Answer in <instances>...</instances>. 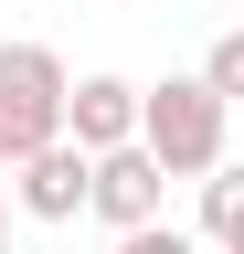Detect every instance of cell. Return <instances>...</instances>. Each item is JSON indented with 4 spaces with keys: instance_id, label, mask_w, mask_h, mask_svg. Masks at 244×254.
I'll return each instance as SVG.
<instances>
[{
    "instance_id": "ba28073f",
    "label": "cell",
    "mask_w": 244,
    "mask_h": 254,
    "mask_svg": "<svg viewBox=\"0 0 244 254\" xmlns=\"http://www.w3.org/2000/svg\"><path fill=\"white\" fill-rule=\"evenodd\" d=\"M117 254H202V244H191V233L160 212V222H138V233H117Z\"/></svg>"
},
{
    "instance_id": "3957f363",
    "label": "cell",
    "mask_w": 244,
    "mask_h": 254,
    "mask_svg": "<svg viewBox=\"0 0 244 254\" xmlns=\"http://www.w3.org/2000/svg\"><path fill=\"white\" fill-rule=\"evenodd\" d=\"M138 138V85L128 74H64V148L75 159H106Z\"/></svg>"
},
{
    "instance_id": "277c9868",
    "label": "cell",
    "mask_w": 244,
    "mask_h": 254,
    "mask_svg": "<svg viewBox=\"0 0 244 254\" xmlns=\"http://www.w3.org/2000/svg\"><path fill=\"white\" fill-rule=\"evenodd\" d=\"M170 201V180L149 170L138 148H106V159H85V212L106 222V233H138V222H160Z\"/></svg>"
},
{
    "instance_id": "8992f818",
    "label": "cell",
    "mask_w": 244,
    "mask_h": 254,
    "mask_svg": "<svg viewBox=\"0 0 244 254\" xmlns=\"http://www.w3.org/2000/svg\"><path fill=\"white\" fill-rule=\"evenodd\" d=\"M202 254H234L244 244V170L223 159V170H202V233H191Z\"/></svg>"
},
{
    "instance_id": "52a82bcc",
    "label": "cell",
    "mask_w": 244,
    "mask_h": 254,
    "mask_svg": "<svg viewBox=\"0 0 244 254\" xmlns=\"http://www.w3.org/2000/svg\"><path fill=\"white\" fill-rule=\"evenodd\" d=\"M191 85L234 117V95H244V32H212V53H202V74H191Z\"/></svg>"
},
{
    "instance_id": "7a4b0ae2",
    "label": "cell",
    "mask_w": 244,
    "mask_h": 254,
    "mask_svg": "<svg viewBox=\"0 0 244 254\" xmlns=\"http://www.w3.org/2000/svg\"><path fill=\"white\" fill-rule=\"evenodd\" d=\"M64 138V53L53 43H0V148L32 159Z\"/></svg>"
},
{
    "instance_id": "5b68a950",
    "label": "cell",
    "mask_w": 244,
    "mask_h": 254,
    "mask_svg": "<svg viewBox=\"0 0 244 254\" xmlns=\"http://www.w3.org/2000/svg\"><path fill=\"white\" fill-rule=\"evenodd\" d=\"M11 212H32V222H75L85 212V159L53 138L32 159H11Z\"/></svg>"
},
{
    "instance_id": "30bf717a",
    "label": "cell",
    "mask_w": 244,
    "mask_h": 254,
    "mask_svg": "<svg viewBox=\"0 0 244 254\" xmlns=\"http://www.w3.org/2000/svg\"><path fill=\"white\" fill-rule=\"evenodd\" d=\"M0 170H11V148H0Z\"/></svg>"
},
{
    "instance_id": "6da1fadb",
    "label": "cell",
    "mask_w": 244,
    "mask_h": 254,
    "mask_svg": "<svg viewBox=\"0 0 244 254\" xmlns=\"http://www.w3.org/2000/svg\"><path fill=\"white\" fill-rule=\"evenodd\" d=\"M128 148L160 180H202V170H223V106L191 74H160V85H138V138Z\"/></svg>"
},
{
    "instance_id": "9c48e42d",
    "label": "cell",
    "mask_w": 244,
    "mask_h": 254,
    "mask_svg": "<svg viewBox=\"0 0 244 254\" xmlns=\"http://www.w3.org/2000/svg\"><path fill=\"white\" fill-rule=\"evenodd\" d=\"M0 254H11V201H0Z\"/></svg>"
}]
</instances>
